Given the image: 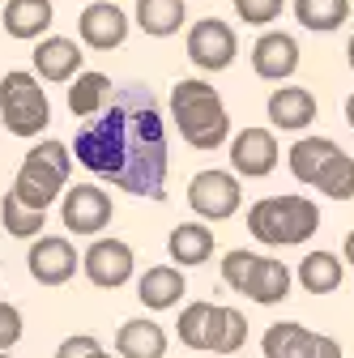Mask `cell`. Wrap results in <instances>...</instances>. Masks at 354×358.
I'll return each mask as SVG.
<instances>
[{"label":"cell","mask_w":354,"mask_h":358,"mask_svg":"<svg viewBox=\"0 0 354 358\" xmlns=\"http://www.w3.org/2000/svg\"><path fill=\"white\" fill-rule=\"evenodd\" d=\"M73 158L128 196H167V128L146 85H124L73 137Z\"/></svg>","instance_id":"obj_1"},{"label":"cell","mask_w":354,"mask_h":358,"mask_svg":"<svg viewBox=\"0 0 354 358\" xmlns=\"http://www.w3.org/2000/svg\"><path fill=\"white\" fill-rule=\"evenodd\" d=\"M171 115L192 150H218L231 137V115L222 107V94L201 77H184L171 90Z\"/></svg>","instance_id":"obj_2"},{"label":"cell","mask_w":354,"mask_h":358,"mask_svg":"<svg viewBox=\"0 0 354 358\" xmlns=\"http://www.w3.org/2000/svg\"><path fill=\"white\" fill-rule=\"evenodd\" d=\"M320 227V209L307 196H264L248 209V231L256 243L269 248H295L307 243Z\"/></svg>","instance_id":"obj_3"},{"label":"cell","mask_w":354,"mask_h":358,"mask_svg":"<svg viewBox=\"0 0 354 358\" xmlns=\"http://www.w3.org/2000/svg\"><path fill=\"white\" fill-rule=\"evenodd\" d=\"M69 171H73V150L64 141H38L26 158H22V171L13 179V196L38 213H48L52 201L60 192H69Z\"/></svg>","instance_id":"obj_4"},{"label":"cell","mask_w":354,"mask_h":358,"mask_svg":"<svg viewBox=\"0 0 354 358\" xmlns=\"http://www.w3.org/2000/svg\"><path fill=\"white\" fill-rule=\"evenodd\" d=\"M222 278L231 290L248 294L252 303H264V307H274L290 294V268L274 256H260V252H248V248H235L222 256Z\"/></svg>","instance_id":"obj_5"},{"label":"cell","mask_w":354,"mask_h":358,"mask_svg":"<svg viewBox=\"0 0 354 358\" xmlns=\"http://www.w3.org/2000/svg\"><path fill=\"white\" fill-rule=\"evenodd\" d=\"M0 120H5V128L22 141L38 137V132L52 124V103L43 94L34 73H17V69L5 73V81H0Z\"/></svg>","instance_id":"obj_6"},{"label":"cell","mask_w":354,"mask_h":358,"mask_svg":"<svg viewBox=\"0 0 354 358\" xmlns=\"http://www.w3.org/2000/svg\"><path fill=\"white\" fill-rule=\"evenodd\" d=\"M243 201V188H239V179L231 171H197L192 175V184H188V205L205 217V222H227L235 217Z\"/></svg>","instance_id":"obj_7"},{"label":"cell","mask_w":354,"mask_h":358,"mask_svg":"<svg viewBox=\"0 0 354 358\" xmlns=\"http://www.w3.org/2000/svg\"><path fill=\"white\" fill-rule=\"evenodd\" d=\"M235 56H239V38L222 17H201L188 30V60L201 73H222L235 64Z\"/></svg>","instance_id":"obj_8"},{"label":"cell","mask_w":354,"mask_h":358,"mask_svg":"<svg viewBox=\"0 0 354 358\" xmlns=\"http://www.w3.org/2000/svg\"><path fill=\"white\" fill-rule=\"evenodd\" d=\"M111 196L99 188V184H77L64 192L60 201V217H64V227L73 235H99L107 222H111Z\"/></svg>","instance_id":"obj_9"},{"label":"cell","mask_w":354,"mask_h":358,"mask_svg":"<svg viewBox=\"0 0 354 358\" xmlns=\"http://www.w3.org/2000/svg\"><path fill=\"white\" fill-rule=\"evenodd\" d=\"M26 264H30V278L38 286H64L77 273V248L69 239H60V235H38L30 243Z\"/></svg>","instance_id":"obj_10"},{"label":"cell","mask_w":354,"mask_h":358,"mask_svg":"<svg viewBox=\"0 0 354 358\" xmlns=\"http://www.w3.org/2000/svg\"><path fill=\"white\" fill-rule=\"evenodd\" d=\"M85 278H90L99 290H120L128 278H132V248L124 239H99L85 248Z\"/></svg>","instance_id":"obj_11"},{"label":"cell","mask_w":354,"mask_h":358,"mask_svg":"<svg viewBox=\"0 0 354 358\" xmlns=\"http://www.w3.org/2000/svg\"><path fill=\"white\" fill-rule=\"evenodd\" d=\"M252 69L264 81H286L299 69V38H290L286 30H264L252 43Z\"/></svg>","instance_id":"obj_12"},{"label":"cell","mask_w":354,"mask_h":358,"mask_svg":"<svg viewBox=\"0 0 354 358\" xmlns=\"http://www.w3.org/2000/svg\"><path fill=\"white\" fill-rule=\"evenodd\" d=\"M231 166H235V175L264 179L278 166V141H274V132L269 128H243L239 137L231 141Z\"/></svg>","instance_id":"obj_13"},{"label":"cell","mask_w":354,"mask_h":358,"mask_svg":"<svg viewBox=\"0 0 354 358\" xmlns=\"http://www.w3.org/2000/svg\"><path fill=\"white\" fill-rule=\"evenodd\" d=\"M81 38L94 52H115L128 38V13L120 5H111V0H94V5L81 9Z\"/></svg>","instance_id":"obj_14"},{"label":"cell","mask_w":354,"mask_h":358,"mask_svg":"<svg viewBox=\"0 0 354 358\" xmlns=\"http://www.w3.org/2000/svg\"><path fill=\"white\" fill-rule=\"evenodd\" d=\"M316 120V99L303 85H282L269 94V124L282 132H299Z\"/></svg>","instance_id":"obj_15"},{"label":"cell","mask_w":354,"mask_h":358,"mask_svg":"<svg viewBox=\"0 0 354 358\" xmlns=\"http://www.w3.org/2000/svg\"><path fill=\"white\" fill-rule=\"evenodd\" d=\"M243 341H248V316H243V311H235V307L213 303L209 307V320H205V350H213V354H235Z\"/></svg>","instance_id":"obj_16"},{"label":"cell","mask_w":354,"mask_h":358,"mask_svg":"<svg viewBox=\"0 0 354 358\" xmlns=\"http://www.w3.org/2000/svg\"><path fill=\"white\" fill-rule=\"evenodd\" d=\"M34 73H43L48 81L81 77V48L73 38H43V43H34Z\"/></svg>","instance_id":"obj_17"},{"label":"cell","mask_w":354,"mask_h":358,"mask_svg":"<svg viewBox=\"0 0 354 358\" xmlns=\"http://www.w3.org/2000/svg\"><path fill=\"white\" fill-rule=\"evenodd\" d=\"M137 299L150 307V311H167L184 299V273L171 264H154L146 268V278L137 282Z\"/></svg>","instance_id":"obj_18"},{"label":"cell","mask_w":354,"mask_h":358,"mask_svg":"<svg viewBox=\"0 0 354 358\" xmlns=\"http://www.w3.org/2000/svg\"><path fill=\"white\" fill-rule=\"evenodd\" d=\"M167 248H171V260L180 264V268L205 264L213 256V231L205 227V222H180V227L171 231Z\"/></svg>","instance_id":"obj_19"},{"label":"cell","mask_w":354,"mask_h":358,"mask_svg":"<svg viewBox=\"0 0 354 358\" xmlns=\"http://www.w3.org/2000/svg\"><path fill=\"white\" fill-rule=\"evenodd\" d=\"M115 354L120 358H162L167 354V333L154 320H128L115 333Z\"/></svg>","instance_id":"obj_20"},{"label":"cell","mask_w":354,"mask_h":358,"mask_svg":"<svg viewBox=\"0 0 354 358\" xmlns=\"http://www.w3.org/2000/svg\"><path fill=\"white\" fill-rule=\"evenodd\" d=\"M320 333L303 329L299 320H282L264 333V358H316Z\"/></svg>","instance_id":"obj_21"},{"label":"cell","mask_w":354,"mask_h":358,"mask_svg":"<svg viewBox=\"0 0 354 358\" xmlns=\"http://www.w3.org/2000/svg\"><path fill=\"white\" fill-rule=\"evenodd\" d=\"M52 17H56L52 0H9L5 5V30L13 38H38L52 26Z\"/></svg>","instance_id":"obj_22"},{"label":"cell","mask_w":354,"mask_h":358,"mask_svg":"<svg viewBox=\"0 0 354 358\" xmlns=\"http://www.w3.org/2000/svg\"><path fill=\"white\" fill-rule=\"evenodd\" d=\"M341 145L337 141H329V137H303V141H295L290 145V175L299 179V184H316V175L325 171V162L337 154Z\"/></svg>","instance_id":"obj_23"},{"label":"cell","mask_w":354,"mask_h":358,"mask_svg":"<svg viewBox=\"0 0 354 358\" xmlns=\"http://www.w3.org/2000/svg\"><path fill=\"white\" fill-rule=\"evenodd\" d=\"M111 77L107 73H81L73 85H69V111L73 115H99L107 103H111Z\"/></svg>","instance_id":"obj_24"},{"label":"cell","mask_w":354,"mask_h":358,"mask_svg":"<svg viewBox=\"0 0 354 358\" xmlns=\"http://www.w3.org/2000/svg\"><path fill=\"white\" fill-rule=\"evenodd\" d=\"M341 260L333 252H307L303 264H299V282L307 294H333L341 286Z\"/></svg>","instance_id":"obj_25"},{"label":"cell","mask_w":354,"mask_h":358,"mask_svg":"<svg viewBox=\"0 0 354 358\" xmlns=\"http://www.w3.org/2000/svg\"><path fill=\"white\" fill-rule=\"evenodd\" d=\"M295 17H299L303 30L329 34V30L346 26V17H350V0H295Z\"/></svg>","instance_id":"obj_26"},{"label":"cell","mask_w":354,"mask_h":358,"mask_svg":"<svg viewBox=\"0 0 354 358\" xmlns=\"http://www.w3.org/2000/svg\"><path fill=\"white\" fill-rule=\"evenodd\" d=\"M137 26L154 38H167L184 26V0H137Z\"/></svg>","instance_id":"obj_27"},{"label":"cell","mask_w":354,"mask_h":358,"mask_svg":"<svg viewBox=\"0 0 354 358\" xmlns=\"http://www.w3.org/2000/svg\"><path fill=\"white\" fill-rule=\"evenodd\" d=\"M312 188H316L320 196H329V201H354V158L337 150V154L325 162V171L316 175Z\"/></svg>","instance_id":"obj_28"},{"label":"cell","mask_w":354,"mask_h":358,"mask_svg":"<svg viewBox=\"0 0 354 358\" xmlns=\"http://www.w3.org/2000/svg\"><path fill=\"white\" fill-rule=\"evenodd\" d=\"M43 217H48V213L22 205L13 192H5V201H0V222H5V231L13 239H38L43 235Z\"/></svg>","instance_id":"obj_29"},{"label":"cell","mask_w":354,"mask_h":358,"mask_svg":"<svg viewBox=\"0 0 354 358\" xmlns=\"http://www.w3.org/2000/svg\"><path fill=\"white\" fill-rule=\"evenodd\" d=\"M209 307L213 303H192L188 311H180V341L188 345V350H205V320H209Z\"/></svg>","instance_id":"obj_30"},{"label":"cell","mask_w":354,"mask_h":358,"mask_svg":"<svg viewBox=\"0 0 354 358\" xmlns=\"http://www.w3.org/2000/svg\"><path fill=\"white\" fill-rule=\"evenodd\" d=\"M282 5L286 0H235V13L248 26H269L274 17H282Z\"/></svg>","instance_id":"obj_31"},{"label":"cell","mask_w":354,"mask_h":358,"mask_svg":"<svg viewBox=\"0 0 354 358\" xmlns=\"http://www.w3.org/2000/svg\"><path fill=\"white\" fill-rule=\"evenodd\" d=\"M22 311L13 303H0V354H9L17 341H22Z\"/></svg>","instance_id":"obj_32"},{"label":"cell","mask_w":354,"mask_h":358,"mask_svg":"<svg viewBox=\"0 0 354 358\" xmlns=\"http://www.w3.org/2000/svg\"><path fill=\"white\" fill-rule=\"evenodd\" d=\"M103 345H99V337H90V333H77V337H64V345L56 350V358H94Z\"/></svg>","instance_id":"obj_33"},{"label":"cell","mask_w":354,"mask_h":358,"mask_svg":"<svg viewBox=\"0 0 354 358\" xmlns=\"http://www.w3.org/2000/svg\"><path fill=\"white\" fill-rule=\"evenodd\" d=\"M316 358H341V345H337L333 337H320V341H316Z\"/></svg>","instance_id":"obj_34"},{"label":"cell","mask_w":354,"mask_h":358,"mask_svg":"<svg viewBox=\"0 0 354 358\" xmlns=\"http://www.w3.org/2000/svg\"><path fill=\"white\" fill-rule=\"evenodd\" d=\"M341 252H346V260H350V268H354V231L346 235V248H341Z\"/></svg>","instance_id":"obj_35"},{"label":"cell","mask_w":354,"mask_h":358,"mask_svg":"<svg viewBox=\"0 0 354 358\" xmlns=\"http://www.w3.org/2000/svg\"><path fill=\"white\" fill-rule=\"evenodd\" d=\"M346 124H350V128H354V94H350V99H346Z\"/></svg>","instance_id":"obj_36"},{"label":"cell","mask_w":354,"mask_h":358,"mask_svg":"<svg viewBox=\"0 0 354 358\" xmlns=\"http://www.w3.org/2000/svg\"><path fill=\"white\" fill-rule=\"evenodd\" d=\"M346 60H350V69H354V34H350V43H346Z\"/></svg>","instance_id":"obj_37"},{"label":"cell","mask_w":354,"mask_h":358,"mask_svg":"<svg viewBox=\"0 0 354 358\" xmlns=\"http://www.w3.org/2000/svg\"><path fill=\"white\" fill-rule=\"evenodd\" d=\"M94 358H115V354H107V350H99V354H94Z\"/></svg>","instance_id":"obj_38"},{"label":"cell","mask_w":354,"mask_h":358,"mask_svg":"<svg viewBox=\"0 0 354 358\" xmlns=\"http://www.w3.org/2000/svg\"><path fill=\"white\" fill-rule=\"evenodd\" d=\"M0 358H9V354H0Z\"/></svg>","instance_id":"obj_39"}]
</instances>
